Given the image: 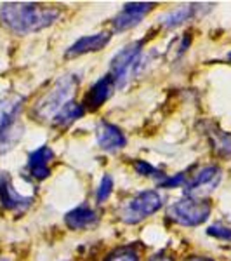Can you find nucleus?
<instances>
[{"label":"nucleus","mask_w":231,"mask_h":261,"mask_svg":"<svg viewBox=\"0 0 231 261\" xmlns=\"http://www.w3.org/2000/svg\"><path fill=\"white\" fill-rule=\"evenodd\" d=\"M60 16L56 7L33 2H6L0 7V19L16 33H32L52 24Z\"/></svg>","instance_id":"1"},{"label":"nucleus","mask_w":231,"mask_h":261,"mask_svg":"<svg viewBox=\"0 0 231 261\" xmlns=\"http://www.w3.org/2000/svg\"><path fill=\"white\" fill-rule=\"evenodd\" d=\"M24 98L16 92H6L0 96V155L14 148V145L23 136V124L19 122V113Z\"/></svg>","instance_id":"2"},{"label":"nucleus","mask_w":231,"mask_h":261,"mask_svg":"<svg viewBox=\"0 0 231 261\" xmlns=\"http://www.w3.org/2000/svg\"><path fill=\"white\" fill-rule=\"evenodd\" d=\"M77 75H65L37 101L33 107V115L40 120H49L57 115L65 105H68L75 94V89L78 87Z\"/></svg>","instance_id":"3"},{"label":"nucleus","mask_w":231,"mask_h":261,"mask_svg":"<svg viewBox=\"0 0 231 261\" xmlns=\"http://www.w3.org/2000/svg\"><path fill=\"white\" fill-rule=\"evenodd\" d=\"M160 207H162L160 193L155 190L141 192L122 207L120 218H122V221L129 223V225H134V223H139L145 220V218H148L150 214L157 213Z\"/></svg>","instance_id":"4"},{"label":"nucleus","mask_w":231,"mask_h":261,"mask_svg":"<svg viewBox=\"0 0 231 261\" xmlns=\"http://www.w3.org/2000/svg\"><path fill=\"white\" fill-rule=\"evenodd\" d=\"M211 214V204L207 200L181 199L169 207V216L183 226H198Z\"/></svg>","instance_id":"5"},{"label":"nucleus","mask_w":231,"mask_h":261,"mask_svg":"<svg viewBox=\"0 0 231 261\" xmlns=\"http://www.w3.org/2000/svg\"><path fill=\"white\" fill-rule=\"evenodd\" d=\"M142 49V42H132V44L125 45L124 49L117 54L111 60V70L110 77L115 86H125V82L129 81V77L134 73V68L137 66Z\"/></svg>","instance_id":"6"},{"label":"nucleus","mask_w":231,"mask_h":261,"mask_svg":"<svg viewBox=\"0 0 231 261\" xmlns=\"http://www.w3.org/2000/svg\"><path fill=\"white\" fill-rule=\"evenodd\" d=\"M153 6L155 4H151V2L125 4L120 14L113 19V28H115V32H124V30H129V28L136 27V24L153 9Z\"/></svg>","instance_id":"7"},{"label":"nucleus","mask_w":231,"mask_h":261,"mask_svg":"<svg viewBox=\"0 0 231 261\" xmlns=\"http://www.w3.org/2000/svg\"><path fill=\"white\" fill-rule=\"evenodd\" d=\"M32 197H24L14 190L11 176L7 172L0 171V204L9 211H24L30 207Z\"/></svg>","instance_id":"8"},{"label":"nucleus","mask_w":231,"mask_h":261,"mask_svg":"<svg viewBox=\"0 0 231 261\" xmlns=\"http://www.w3.org/2000/svg\"><path fill=\"white\" fill-rule=\"evenodd\" d=\"M96 136H98V143L103 150H119L124 148L125 140L124 133L113 124H108V122H99L98 129H96Z\"/></svg>","instance_id":"9"},{"label":"nucleus","mask_w":231,"mask_h":261,"mask_svg":"<svg viewBox=\"0 0 231 261\" xmlns=\"http://www.w3.org/2000/svg\"><path fill=\"white\" fill-rule=\"evenodd\" d=\"M108 42H110V33H104V32L96 33V35L82 37V39H78L68 49L66 58H77V56H82V54H87V53H96V50L103 49Z\"/></svg>","instance_id":"10"},{"label":"nucleus","mask_w":231,"mask_h":261,"mask_svg":"<svg viewBox=\"0 0 231 261\" xmlns=\"http://www.w3.org/2000/svg\"><path fill=\"white\" fill-rule=\"evenodd\" d=\"M54 153L49 146H42V148L32 151L30 159H28V167L33 178L45 179L49 176V162L52 161Z\"/></svg>","instance_id":"11"},{"label":"nucleus","mask_w":231,"mask_h":261,"mask_svg":"<svg viewBox=\"0 0 231 261\" xmlns=\"http://www.w3.org/2000/svg\"><path fill=\"white\" fill-rule=\"evenodd\" d=\"M113 86H115V84H113L110 75H106V77H103L101 81L96 82L94 86L91 87L89 94L85 96L87 108H91V110H96V108H99L101 105H103L104 101H106L111 96Z\"/></svg>","instance_id":"12"},{"label":"nucleus","mask_w":231,"mask_h":261,"mask_svg":"<svg viewBox=\"0 0 231 261\" xmlns=\"http://www.w3.org/2000/svg\"><path fill=\"white\" fill-rule=\"evenodd\" d=\"M65 223L70 230H83L98 223V214H96V211H92V209L82 205V207H77L66 214Z\"/></svg>","instance_id":"13"},{"label":"nucleus","mask_w":231,"mask_h":261,"mask_svg":"<svg viewBox=\"0 0 231 261\" xmlns=\"http://www.w3.org/2000/svg\"><path fill=\"white\" fill-rule=\"evenodd\" d=\"M196 12V4H188V6H181L178 9L167 12L162 18V24L165 28H176L179 24H183L184 21L191 19L193 14Z\"/></svg>","instance_id":"14"},{"label":"nucleus","mask_w":231,"mask_h":261,"mask_svg":"<svg viewBox=\"0 0 231 261\" xmlns=\"http://www.w3.org/2000/svg\"><path fill=\"white\" fill-rule=\"evenodd\" d=\"M82 115H83L82 105H77V103H73V101H70L68 105H65V107L57 112V115L54 117L52 120H54V124L60 125V127H66V125H70L71 122L80 119Z\"/></svg>","instance_id":"15"},{"label":"nucleus","mask_w":231,"mask_h":261,"mask_svg":"<svg viewBox=\"0 0 231 261\" xmlns=\"http://www.w3.org/2000/svg\"><path fill=\"white\" fill-rule=\"evenodd\" d=\"M217 178H219V169H217L216 166H207L196 172V174H193L191 181L186 183V188H188V192H193V190H196V188H201V187H205V185L212 183V181H216Z\"/></svg>","instance_id":"16"},{"label":"nucleus","mask_w":231,"mask_h":261,"mask_svg":"<svg viewBox=\"0 0 231 261\" xmlns=\"http://www.w3.org/2000/svg\"><path fill=\"white\" fill-rule=\"evenodd\" d=\"M104 261H139V256L134 249L124 247V249H117L115 252H111Z\"/></svg>","instance_id":"17"},{"label":"nucleus","mask_w":231,"mask_h":261,"mask_svg":"<svg viewBox=\"0 0 231 261\" xmlns=\"http://www.w3.org/2000/svg\"><path fill=\"white\" fill-rule=\"evenodd\" d=\"M111 188H113V181L110 176H104L103 181H101L99 188H98V202H103L110 197L111 193Z\"/></svg>","instance_id":"18"},{"label":"nucleus","mask_w":231,"mask_h":261,"mask_svg":"<svg viewBox=\"0 0 231 261\" xmlns=\"http://www.w3.org/2000/svg\"><path fill=\"white\" fill-rule=\"evenodd\" d=\"M207 233L216 239H221V241H231V228H226V226H211Z\"/></svg>","instance_id":"19"},{"label":"nucleus","mask_w":231,"mask_h":261,"mask_svg":"<svg viewBox=\"0 0 231 261\" xmlns=\"http://www.w3.org/2000/svg\"><path fill=\"white\" fill-rule=\"evenodd\" d=\"M134 167H136L137 174H141V176H151L155 172L153 167H151L150 164L145 162V161H137L136 164H134Z\"/></svg>","instance_id":"20"},{"label":"nucleus","mask_w":231,"mask_h":261,"mask_svg":"<svg viewBox=\"0 0 231 261\" xmlns=\"http://www.w3.org/2000/svg\"><path fill=\"white\" fill-rule=\"evenodd\" d=\"M183 183H184V174H178V176H174V178H167L160 181L162 187H167V188L179 187V185H183Z\"/></svg>","instance_id":"21"},{"label":"nucleus","mask_w":231,"mask_h":261,"mask_svg":"<svg viewBox=\"0 0 231 261\" xmlns=\"http://www.w3.org/2000/svg\"><path fill=\"white\" fill-rule=\"evenodd\" d=\"M186 261H214L211 258H201V256H195V258H188Z\"/></svg>","instance_id":"22"},{"label":"nucleus","mask_w":231,"mask_h":261,"mask_svg":"<svg viewBox=\"0 0 231 261\" xmlns=\"http://www.w3.org/2000/svg\"><path fill=\"white\" fill-rule=\"evenodd\" d=\"M150 261H172L170 258H165V256H155V258H151Z\"/></svg>","instance_id":"23"},{"label":"nucleus","mask_w":231,"mask_h":261,"mask_svg":"<svg viewBox=\"0 0 231 261\" xmlns=\"http://www.w3.org/2000/svg\"><path fill=\"white\" fill-rule=\"evenodd\" d=\"M0 261H7V259H0Z\"/></svg>","instance_id":"24"},{"label":"nucleus","mask_w":231,"mask_h":261,"mask_svg":"<svg viewBox=\"0 0 231 261\" xmlns=\"http://www.w3.org/2000/svg\"><path fill=\"white\" fill-rule=\"evenodd\" d=\"M229 60H231V53H229Z\"/></svg>","instance_id":"25"}]
</instances>
